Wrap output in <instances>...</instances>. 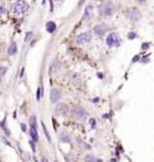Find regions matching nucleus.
Returning <instances> with one entry per match:
<instances>
[{
	"label": "nucleus",
	"mask_w": 154,
	"mask_h": 162,
	"mask_svg": "<svg viewBox=\"0 0 154 162\" xmlns=\"http://www.w3.org/2000/svg\"><path fill=\"white\" fill-rule=\"evenodd\" d=\"M107 30H108L107 28V25H98V26L94 27V32H95L99 37H101L107 32Z\"/></svg>",
	"instance_id": "obj_9"
},
{
	"label": "nucleus",
	"mask_w": 154,
	"mask_h": 162,
	"mask_svg": "<svg viewBox=\"0 0 154 162\" xmlns=\"http://www.w3.org/2000/svg\"><path fill=\"white\" fill-rule=\"evenodd\" d=\"M55 28H57V25H55L54 22H51V21H50V22L46 23V31H48V32L53 33L55 31Z\"/></svg>",
	"instance_id": "obj_12"
},
{
	"label": "nucleus",
	"mask_w": 154,
	"mask_h": 162,
	"mask_svg": "<svg viewBox=\"0 0 154 162\" xmlns=\"http://www.w3.org/2000/svg\"><path fill=\"white\" fill-rule=\"evenodd\" d=\"M90 40H91V32H89V31L82 32L77 36V42H78V44H86Z\"/></svg>",
	"instance_id": "obj_6"
},
{
	"label": "nucleus",
	"mask_w": 154,
	"mask_h": 162,
	"mask_svg": "<svg viewBox=\"0 0 154 162\" xmlns=\"http://www.w3.org/2000/svg\"><path fill=\"white\" fill-rule=\"evenodd\" d=\"M72 117H73L76 121H84L85 118L87 117V113L84 108L76 107L75 109H72Z\"/></svg>",
	"instance_id": "obj_4"
},
{
	"label": "nucleus",
	"mask_w": 154,
	"mask_h": 162,
	"mask_svg": "<svg viewBox=\"0 0 154 162\" xmlns=\"http://www.w3.org/2000/svg\"><path fill=\"white\" fill-rule=\"evenodd\" d=\"M8 53H9V55H14L17 53V45H16V42H12V44L9 45Z\"/></svg>",
	"instance_id": "obj_14"
},
{
	"label": "nucleus",
	"mask_w": 154,
	"mask_h": 162,
	"mask_svg": "<svg viewBox=\"0 0 154 162\" xmlns=\"http://www.w3.org/2000/svg\"><path fill=\"white\" fill-rule=\"evenodd\" d=\"M90 125H91L93 127L95 126V120H94V118H91V120H90Z\"/></svg>",
	"instance_id": "obj_17"
},
{
	"label": "nucleus",
	"mask_w": 154,
	"mask_h": 162,
	"mask_svg": "<svg viewBox=\"0 0 154 162\" xmlns=\"http://www.w3.org/2000/svg\"><path fill=\"white\" fill-rule=\"evenodd\" d=\"M136 37V33L135 32H130L128 33V39H135Z\"/></svg>",
	"instance_id": "obj_16"
},
{
	"label": "nucleus",
	"mask_w": 154,
	"mask_h": 162,
	"mask_svg": "<svg viewBox=\"0 0 154 162\" xmlns=\"http://www.w3.org/2000/svg\"><path fill=\"white\" fill-rule=\"evenodd\" d=\"M85 162H103L101 160H99V158H96L95 156H93V155H87L86 157H85V160H84Z\"/></svg>",
	"instance_id": "obj_13"
},
{
	"label": "nucleus",
	"mask_w": 154,
	"mask_h": 162,
	"mask_svg": "<svg viewBox=\"0 0 154 162\" xmlns=\"http://www.w3.org/2000/svg\"><path fill=\"white\" fill-rule=\"evenodd\" d=\"M119 44H121V39H119V36L117 35V33H109L108 37H107V45L109 46V48H117V46H119Z\"/></svg>",
	"instance_id": "obj_2"
},
{
	"label": "nucleus",
	"mask_w": 154,
	"mask_h": 162,
	"mask_svg": "<svg viewBox=\"0 0 154 162\" xmlns=\"http://www.w3.org/2000/svg\"><path fill=\"white\" fill-rule=\"evenodd\" d=\"M61 142H63V143H70V136H68L67 134H62V135H61Z\"/></svg>",
	"instance_id": "obj_15"
},
{
	"label": "nucleus",
	"mask_w": 154,
	"mask_h": 162,
	"mask_svg": "<svg viewBox=\"0 0 154 162\" xmlns=\"http://www.w3.org/2000/svg\"><path fill=\"white\" fill-rule=\"evenodd\" d=\"M61 98H62V93L59 91V89H51V90H50V100H51V103H57Z\"/></svg>",
	"instance_id": "obj_7"
},
{
	"label": "nucleus",
	"mask_w": 154,
	"mask_h": 162,
	"mask_svg": "<svg viewBox=\"0 0 154 162\" xmlns=\"http://www.w3.org/2000/svg\"><path fill=\"white\" fill-rule=\"evenodd\" d=\"M42 162H49V161L46 160V158H42Z\"/></svg>",
	"instance_id": "obj_20"
},
{
	"label": "nucleus",
	"mask_w": 154,
	"mask_h": 162,
	"mask_svg": "<svg viewBox=\"0 0 154 162\" xmlns=\"http://www.w3.org/2000/svg\"><path fill=\"white\" fill-rule=\"evenodd\" d=\"M93 16H94V8L93 5H86V8H85V12H84V21H90L93 18Z\"/></svg>",
	"instance_id": "obj_8"
},
{
	"label": "nucleus",
	"mask_w": 154,
	"mask_h": 162,
	"mask_svg": "<svg viewBox=\"0 0 154 162\" xmlns=\"http://www.w3.org/2000/svg\"><path fill=\"white\" fill-rule=\"evenodd\" d=\"M55 162H58V161H55Z\"/></svg>",
	"instance_id": "obj_21"
},
{
	"label": "nucleus",
	"mask_w": 154,
	"mask_h": 162,
	"mask_svg": "<svg viewBox=\"0 0 154 162\" xmlns=\"http://www.w3.org/2000/svg\"><path fill=\"white\" fill-rule=\"evenodd\" d=\"M136 1H138V3H144L145 0H136Z\"/></svg>",
	"instance_id": "obj_19"
},
{
	"label": "nucleus",
	"mask_w": 154,
	"mask_h": 162,
	"mask_svg": "<svg viewBox=\"0 0 154 162\" xmlns=\"http://www.w3.org/2000/svg\"><path fill=\"white\" fill-rule=\"evenodd\" d=\"M1 70H3V71H1V75H4V74H5V71H7V67H3Z\"/></svg>",
	"instance_id": "obj_18"
},
{
	"label": "nucleus",
	"mask_w": 154,
	"mask_h": 162,
	"mask_svg": "<svg viewBox=\"0 0 154 162\" xmlns=\"http://www.w3.org/2000/svg\"><path fill=\"white\" fill-rule=\"evenodd\" d=\"M28 8H30V5L24 1V0H16V3L13 4V10L18 14L26 13V12L28 10Z\"/></svg>",
	"instance_id": "obj_1"
},
{
	"label": "nucleus",
	"mask_w": 154,
	"mask_h": 162,
	"mask_svg": "<svg viewBox=\"0 0 154 162\" xmlns=\"http://www.w3.org/2000/svg\"><path fill=\"white\" fill-rule=\"evenodd\" d=\"M57 114H66L67 113V111H68V107H67V104H64V103H62V104H58L57 106Z\"/></svg>",
	"instance_id": "obj_11"
},
{
	"label": "nucleus",
	"mask_w": 154,
	"mask_h": 162,
	"mask_svg": "<svg viewBox=\"0 0 154 162\" xmlns=\"http://www.w3.org/2000/svg\"><path fill=\"white\" fill-rule=\"evenodd\" d=\"M128 17H130L131 19H135V21H138L141 18V13L136 9V8H131L130 10H128Z\"/></svg>",
	"instance_id": "obj_10"
},
{
	"label": "nucleus",
	"mask_w": 154,
	"mask_h": 162,
	"mask_svg": "<svg viewBox=\"0 0 154 162\" xmlns=\"http://www.w3.org/2000/svg\"><path fill=\"white\" fill-rule=\"evenodd\" d=\"M113 10H114V7H113V4H112V3L105 1V3L100 4L99 12H100V14H101V16L108 17V16H110V14L113 13Z\"/></svg>",
	"instance_id": "obj_3"
},
{
	"label": "nucleus",
	"mask_w": 154,
	"mask_h": 162,
	"mask_svg": "<svg viewBox=\"0 0 154 162\" xmlns=\"http://www.w3.org/2000/svg\"><path fill=\"white\" fill-rule=\"evenodd\" d=\"M31 126H30V134H31V140L33 142H37L38 140V135H37V129H36V120L35 117L31 118Z\"/></svg>",
	"instance_id": "obj_5"
}]
</instances>
